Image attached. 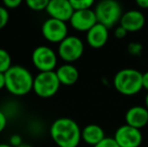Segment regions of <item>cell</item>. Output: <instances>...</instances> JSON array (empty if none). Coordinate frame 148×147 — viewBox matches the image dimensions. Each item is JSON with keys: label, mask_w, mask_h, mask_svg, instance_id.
Wrapping results in <instances>:
<instances>
[{"label": "cell", "mask_w": 148, "mask_h": 147, "mask_svg": "<svg viewBox=\"0 0 148 147\" xmlns=\"http://www.w3.org/2000/svg\"><path fill=\"white\" fill-rule=\"evenodd\" d=\"M22 1L23 0H2V3L7 9H15L21 5Z\"/></svg>", "instance_id": "603a6c76"}, {"label": "cell", "mask_w": 148, "mask_h": 147, "mask_svg": "<svg viewBox=\"0 0 148 147\" xmlns=\"http://www.w3.org/2000/svg\"><path fill=\"white\" fill-rule=\"evenodd\" d=\"M5 88V74L0 73V91Z\"/></svg>", "instance_id": "f1b7e54d"}, {"label": "cell", "mask_w": 148, "mask_h": 147, "mask_svg": "<svg viewBox=\"0 0 148 147\" xmlns=\"http://www.w3.org/2000/svg\"><path fill=\"white\" fill-rule=\"evenodd\" d=\"M143 51V46L140 42H137V41H132V42L128 43L127 45V51H128L129 55H133V57H139L141 55Z\"/></svg>", "instance_id": "ffe728a7"}, {"label": "cell", "mask_w": 148, "mask_h": 147, "mask_svg": "<svg viewBox=\"0 0 148 147\" xmlns=\"http://www.w3.org/2000/svg\"><path fill=\"white\" fill-rule=\"evenodd\" d=\"M58 53L47 45H38L31 53L32 65L38 72L55 71L58 66Z\"/></svg>", "instance_id": "52a82bcc"}, {"label": "cell", "mask_w": 148, "mask_h": 147, "mask_svg": "<svg viewBox=\"0 0 148 147\" xmlns=\"http://www.w3.org/2000/svg\"><path fill=\"white\" fill-rule=\"evenodd\" d=\"M66 22L56 18H47L41 25V34L45 40L51 43H59L69 36Z\"/></svg>", "instance_id": "ba28073f"}, {"label": "cell", "mask_w": 148, "mask_h": 147, "mask_svg": "<svg viewBox=\"0 0 148 147\" xmlns=\"http://www.w3.org/2000/svg\"><path fill=\"white\" fill-rule=\"evenodd\" d=\"M135 3L141 9H148V0H135Z\"/></svg>", "instance_id": "4316f807"}, {"label": "cell", "mask_w": 148, "mask_h": 147, "mask_svg": "<svg viewBox=\"0 0 148 147\" xmlns=\"http://www.w3.org/2000/svg\"><path fill=\"white\" fill-rule=\"evenodd\" d=\"M56 74L59 78L60 84L64 86H73L78 82L80 77L78 69L70 63H64V65L58 67L56 70Z\"/></svg>", "instance_id": "9a60e30c"}, {"label": "cell", "mask_w": 148, "mask_h": 147, "mask_svg": "<svg viewBox=\"0 0 148 147\" xmlns=\"http://www.w3.org/2000/svg\"><path fill=\"white\" fill-rule=\"evenodd\" d=\"M85 44L79 36H68L58 46V55L64 63L73 64L83 57Z\"/></svg>", "instance_id": "8992f818"}, {"label": "cell", "mask_w": 148, "mask_h": 147, "mask_svg": "<svg viewBox=\"0 0 148 147\" xmlns=\"http://www.w3.org/2000/svg\"><path fill=\"white\" fill-rule=\"evenodd\" d=\"M105 137L104 129L97 124H89L82 129V140L90 146H95Z\"/></svg>", "instance_id": "2e32d148"}, {"label": "cell", "mask_w": 148, "mask_h": 147, "mask_svg": "<svg viewBox=\"0 0 148 147\" xmlns=\"http://www.w3.org/2000/svg\"><path fill=\"white\" fill-rule=\"evenodd\" d=\"M34 77L28 69L20 65H12L5 73V89L15 97H22L32 91Z\"/></svg>", "instance_id": "7a4b0ae2"}, {"label": "cell", "mask_w": 148, "mask_h": 147, "mask_svg": "<svg viewBox=\"0 0 148 147\" xmlns=\"http://www.w3.org/2000/svg\"><path fill=\"white\" fill-rule=\"evenodd\" d=\"M144 106L146 107V109L148 110V92L144 97Z\"/></svg>", "instance_id": "f546056e"}, {"label": "cell", "mask_w": 148, "mask_h": 147, "mask_svg": "<svg viewBox=\"0 0 148 147\" xmlns=\"http://www.w3.org/2000/svg\"><path fill=\"white\" fill-rule=\"evenodd\" d=\"M12 67L11 55L6 49L0 47V73L5 74Z\"/></svg>", "instance_id": "e0dca14e"}, {"label": "cell", "mask_w": 148, "mask_h": 147, "mask_svg": "<svg viewBox=\"0 0 148 147\" xmlns=\"http://www.w3.org/2000/svg\"><path fill=\"white\" fill-rule=\"evenodd\" d=\"M147 127H148V124H147Z\"/></svg>", "instance_id": "d6a6232c"}, {"label": "cell", "mask_w": 148, "mask_h": 147, "mask_svg": "<svg viewBox=\"0 0 148 147\" xmlns=\"http://www.w3.org/2000/svg\"><path fill=\"white\" fill-rule=\"evenodd\" d=\"M23 143V140H22V137L19 135V134H12L9 138V144L13 147H18L19 145Z\"/></svg>", "instance_id": "cb8c5ba5"}, {"label": "cell", "mask_w": 148, "mask_h": 147, "mask_svg": "<svg viewBox=\"0 0 148 147\" xmlns=\"http://www.w3.org/2000/svg\"><path fill=\"white\" fill-rule=\"evenodd\" d=\"M142 86L143 89H145L148 92V71L142 73Z\"/></svg>", "instance_id": "83f0119b"}, {"label": "cell", "mask_w": 148, "mask_h": 147, "mask_svg": "<svg viewBox=\"0 0 148 147\" xmlns=\"http://www.w3.org/2000/svg\"><path fill=\"white\" fill-rule=\"evenodd\" d=\"M125 122L138 129L146 127L148 124V110L146 107L135 105L129 108L125 114Z\"/></svg>", "instance_id": "5bb4252c"}, {"label": "cell", "mask_w": 148, "mask_h": 147, "mask_svg": "<svg viewBox=\"0 0 148 147\" xmlns=\"http://www.w3.org/2000/svg\"><path fill=\"white\" fill-rule=\"evenodd\" d=\"M7 123H8L7 116H6V114L4 113L2 109H0V133H2L5 130Z\"/></svg>", "instance_id": "484cf974"}, {"label": "cell", "mask_w": 148, "mask_h": 147, "mask_svg": "<svg viewBox=\"0 0 148 147\" xmlns=\"http://www.w3.org/2000/svg\"><path fill=\"white\" fill-rule=\"evenodd\" d=\"M60 85L56 71L38 72L34 77L32 91L39 98H51L59 92Z\"/></svg>", "instance_id": "5b68a950"}, {"label": "cell", "mask_w": 148, "mask_h": 147, "mask_svg": "<svg viewBox=\"0 0 148 147\" xmlns=\"http://www.w3.org/2000/svg\"><path fill=\"white\" fill-rule=\"evenodd\" d=\"M129 32L127 31L126 29H125L123 26H121L120 24L117 26V27L115 28V31H114V36H115L116 38H118V39H123V38H125L126 37V36L128 34Z\"/></svg>", "instance_id": "d4e9b609"}, {"label": "cell", "mask_w": 148, "mask_h": 147, "mask_svg": "<svg viewBox=\"0 0 148 147\" xmlns=\"http://www.w3.org/2000/svg\"><path fill=\"white\" fill-rule=\"evenodd\" d=\"M113 86L123 96H134L143 89L142 73L131 68L120 70L114 76Z\"/></svg>", "instance_id": "3957f363"}, {"label": "cell", "mask_w": 148, "mask_h": 147, "mask_svg": "<svg viewBox=\"0 0 148 147\" xmlns=\"http://www.w3.org/2000/svg\"><path fill=\"white\" fill-rule=\"evenodd\" d=\"M9 21V11L3 5H0V29L4 28Z\"/></svg>", "instance_id": "44dd1931"}, {"label": "cell", "mask_w": 148, "mask_h": 147, "mask_svg": "<svg viewBox=\"0 0 148 147\" xmlns=\"http://www.w3.org/2000/svg\"><path fill=\"white\" fill-rule=\"evenodd\" d=\"M93 147H120L119 144L116 142L114 137H105L101 142L96 144Z\"/></svg>", "instance_id": "7402d4cb"}, {"label": "cell", "mask_w": 148, "mask_h": 147, "mask_svg": "<svg viewBox=\"0 0 148 147\" xmlns=\"http://www.w3.org/2000/svg\"><path fill=\"white\" fill-rule=\"evenodd\" d=\"M95 1L96 0H70L75 10L91 9L92 6L95 4Z\"/></svg>", "instance_id": "d6986e66"}, {"label": "cell", "mask_w": 148, "mask_h": 147, "mask_svg": "<svg viewBox=\"0 0 148 147\" xmlns=\"http://www.w3.org/2000/svg\"><path fill=\"white\" fill-rule=\"evenodd\" d=\"M70 24L75 30L80 32H87L96 23H98L97 16L94 9L75 10L70 19Z\"/></svg>", "instance_id": "30bf717a"}, {"label": "cell", "mask_w": 148, "mask_h": 147, "mask_svg": "<svg viewBox=\"0 0 148 147\" xmlns=\"http://www.w3.org/2000/svg\"><path fill=\"white\" fill-rule=\"evenodd\" d=\"M145 21H146L145 16L142 11L131 9L123 13L119 24L123 26L128 32H137L144 27Z\"/></svg>", "instance_id": "7c38bea8"}, {"label": "cell", "mask_w": 148, "mask_h": 147, "mask_svg": "<svg viewBox=\"0 0 148 147\" xmlns=\"http://www.w3.org/2000/svg\"><path fill=\"white\" fill-rule=\"evenodd\" d=\"M51 0H24L26 6L33 11H43L47 9Z\"/></svg>", "instance_id": "ac0fdd59"}, {"label": "cell", "mask_w": 148, "mask_h": 147, "mask_svg": "<svg viewBox=\"0 0 148 147\" xmlns=\"http://www.w3.org/2000/svg\"><path fill=\"white\" fill-rule=\"evenodd\" d=\"M45 11L49 17L66 22L70 21L75 9L70 0H51Z\"/></svg>", "instance_id": "8fae6325"}, {"label": "cell", "mask_w": 148, "mask_h": 147, "mask_svg": "<svg viewBox=\"0 0 148 147\" xmlns=\"http://www.w3.org/2000/svg\"><path fill=\"white\" fill-rule=\"evenodd\" d=\"M49 135L58 147H78L82 141V129L72 118L62 117L51 123Z\"/></svg>", "instance_id": "6da1fadb"}, {"label": "cell", "mask_w": 148, "mask_h": 147, "mask_svg": "<svg viewBox=\"0 0 148 147\" xmlns=\"http://www.w3.org/2000/svg\"><path fill=\"white\" fill-rule=\"evenodd\" d=\"M109 39V28L101 23H96L86 32V41L92 49H101L105 46Z\"/></svg>", "instance_id": "4fadbf2b"}, {"label": "cell", "mask_w": 148, "mask_h": 147, "mask_svg": "<svg viewBox=\"0 0 148 147\" xmlns=\"http://www.w3.org/2000/svg\"><path fill=\"white\" fill-rule=\"evenodd\" d=\"M18 147H33V146L31 145V144H28V143H24V142H23V143H22L21 145H19V146H18Z\"/></svg>", "instance_id": "4dcf8cb0"}, {"label": "cell", "mask_w": 148, "mask_h": 147, "mask_svg": "<svg viewBox=\"0 0 148 147\" xmlns=\"http://www.w3.org/2000/svg\"><path fill=\"white\" fill-rule=\"evenodd\" d=\"M0 147H13V146H11L9 143H0Z\"/></svg>", "instance_id": "1f68e13d"}, {"label": "cell", "mask_w": 148, "mask_h": 147, "mask_svg": "<svg viewBox=\"0 0 148 147\" xmlns=\"http://www.w3.org/2000/svg\"><path fill=\"white\" fill-rule=\"evenodd\" d=\"M99 23L106 27H114L121 20L123 15V8L117 0H100L94 9Z\"/></svg>", "instance_id": "277c9868"}, {"label": "cell", "mask_w": 148, "mask_h": 147, "mask_svg": "<svg viewBox=\"0 0 148 147\" xmlns=\"http://www.w3.org/2000/svg\"><path fill=\"white\" fill-rule=\"evenodd\" d=\"M114 139L120 147H140L143 141V135L141 129L125 123L115 131Z\"/></svg>", "instance_id": "9c48e42d"}]
</instances>
